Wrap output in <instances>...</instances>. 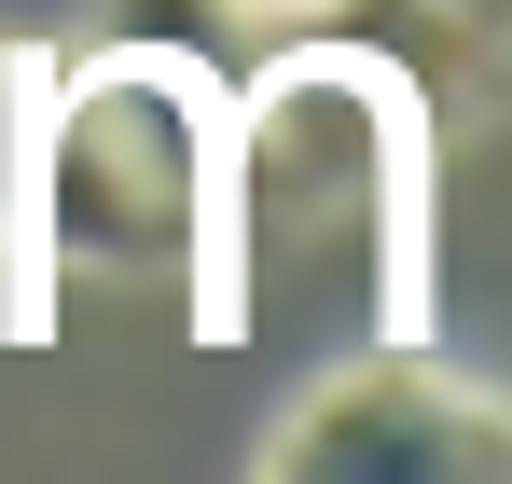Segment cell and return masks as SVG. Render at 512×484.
Segmentation results:
<instances>
[{
  "mask_svg": "<svg viewBox=\"0 0 512 484\" xmlns=\"http://www.w3.org/2000/svg\"><path fill=\"white\" fill-rule=\"evenodd\" d=\"M222 97L194 42H111L56 70L14 125V249L28 277H111V291H194L208 180H222Z\"/></svg>",
  "mask_w": 512,
  "mask_h": 484,
  "instance_id": "2",
  "label": "cell"
},
{
  "mask_svg": "<svg viewBox=\"0 0 512 484\" xmlns=\"http://www.w3.org/2000/svg\"><path fill=\"white\" fill-rule=\"evenodd\" d=\"M429 249V97L374 42H291L263 83L222 97V180L194 291L208 332L250 346L291 305H360V346L416 332Z\"/></svg>",
  "mask_w": 512,
  "mask_h": 484,
  "instance_id": "1",
  "label": "cell"
},
{
  "mask_svg": "<svg viewBox=\"0 0 512 484\" xmlns=\"http://www.w3.org/2000/svg\"><path fill=\"white\" fill-rule=\"evenodd\" d=\"M429 28H457V42H485V56H512V0H416Z\"/></svg>",
  "mask_w": 512,
  "mask_h": 484,
  "instance_id": "4",
  "label": "cell"
},
{
  "mask_svg": "<svg viewBox=\"0 0 512 484\" xmlns=\"http://www.w3.org/2000/svg\"><path fill=\"white\" fill-rule=\"evenodd\" d=\"M236 14H263V28H319V14H346V0H236Z\"/></svg>",
  "mask_w": 512,
  "mask_h": 484,
  "instance_id": "5",
  "label": "cell"
},
{
  "mask_svg": "<svg viewBox=\"0 0 512 484\" xmlns=\"http://www.w3.org/2000/svg\"><path fill=\"white\" fill-rule=\"evenodd\" d=\"M263 484H512V402L429 360L416 332H388V346H346L277 415Z\"/></svg>",
  "mask_w": 512,
  "mask_h": 484,
  "instance_id": "3",
  "label": "cell"
}]
</instances>
